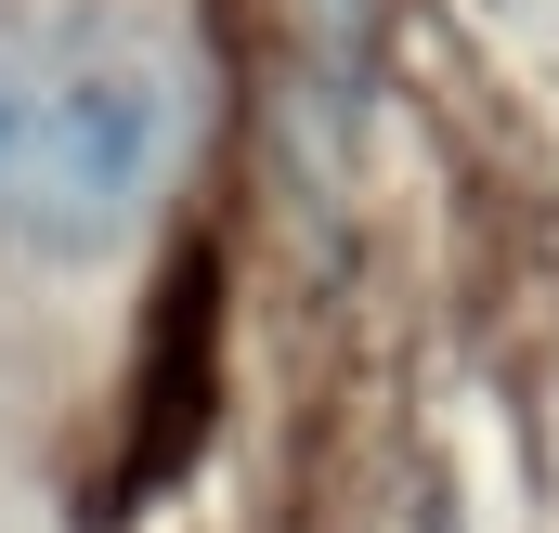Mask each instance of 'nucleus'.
Masks as SVG:
<instances>
[{
  "label": "nucleus",
  "instance_id": "f257e3e1",
  "mask_svg": "<svg viewBox=\"0 0 559 533\" xmlns=\"http://www.w3.org/2000/svg\"><path fill=\"white\" fill-rule=\"evenodd\" d=\"M195 143V66L118 0L0 26V248L118 261Z\"/></svg>",
  "mask_w": 559,
  "mask_h": 533
}]
</instances>
